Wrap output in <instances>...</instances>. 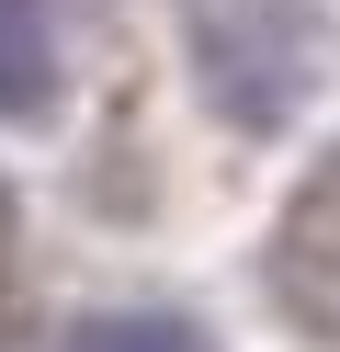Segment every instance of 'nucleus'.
<instances>
[{"label": "nucleus", "mask_w": 340, "mask_h": 352, "mask_svg": "<svg viewBox=\"0 0 340 352\" xmlns=\"http://www.w3.org/2000/svg\"><path fill=\"white\" fill-rule=\"evenodd\" d=\"M57 91V23L45 0H0V114H45Z\"/></svg>", "instance_id": "obj_1"}, {"label": "nucleus", "mask_w": 340, "mask_h": 352, "mask_svg": "<svg viewBox=\"0 0 340 352\" xmlns=\"http://www.w3.org/2000/svg\"><path fill=\"white\" fill-rule=\"evenodd\" d=\"M68 352H216L181 307H113V318H80Z\"/></svg>", "instance_id": "obj_2"}]
</instances>
